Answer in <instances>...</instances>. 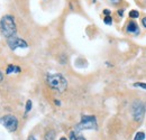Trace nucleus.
I'll return each mask as SVG.
<instances>
[{"instance_id": "f8f14e48", "label": "nucleus", "mask_w": 146, "mask_h": 140, "mask_svg": "<svg viewBox=\"0 0 146 140\" xmlns=\"http://www.w3.org/2000/svg\"><path fill=\"white\" fill-rule=\"evenodd\" d=\"M129 17L131 19H136L139 17V13L137 10H131V11H129Z\"/></svg>"}, {"instance_id": "6e6552de", "label": "nucleus", "mask_w": 146, "mask_h": 140, "mask_svg": "<svg viewBox=\"0 0 146 140\" xmlns=\"http://www.w3.org/2000/svg\"><path fill=\"white\" fill-rule=\"evenodd\" d=\"M14 72H16V73H19V72H20V69H19L18 66H15V65L10 64V65L7 67V70H6V73H7V74H11V73H14Z\"/></svg>"}, {"instance_id": "dca6fc26", "label": "nucleus", "mask_w": 146, "mask_h": 140, "mask_svg": "<svg viewBox=\"0 0 146 140\" xmlns=\"http://www.w3.org/2000/svg\"><path fill=\"white\" fill-rule=\"evenodd\" d=\"M110 3H112V5H117V3H119L120 2V0H109Z\"/></svg>"}, {"instance_id": "6ab92c4d", "label": "nucleus", "mask_w": 146, "mask_h": 140, "mask_svg": "<svg viewBox=\"0 0 146 140\" xmlns=\"http://www.w3.org/2000/svg\"><path fill=\"white\" fill-rule=\"evenodd\" d=\"M142 24H143V26L146 28V17H144L143 19H142Z\"/></svg>"}, {"instance_id": "9b49d317", "label": "nucleus", "mask_w": 146, "mask_h": 140, "mask_svg": "<svg viewBox=\"0 0 146 140\" xmlns=\"http://www.w3.org/2000/svg\"><path fill=\"white\" fill-rule=\"evenodd\" d=\"M145 139V133L143 131H139L136 133V136L134 137V140H144Z\"/></svg>"}, {"instance_id": "20e7f679", "label": "nucleus", "mask_w": 146, "mask_h": 140, "mask_svg": "<svg viewBox=\"0 0 146 140\" xmlns=\"http://www.w3.org/2000/svg\"><path fill=\"white\" fill-rule=\"evenodd\" d=\"M0 123L10 132H15L18 128V120L15 116L7 114L0 118Z\"/></svg>"}, {"instance_id": "39448f33", "label": "nucleus", "mask_w": 146, "mask_h": 140, "mask_svg": "<svg viewBox=\"0 0 146 140\" xmlns=\"http://www.w3.org/2000/svg\"><path fill=\"white\" fill-rule=\"evenodd\" d=\"M146 111V106L144 103L142 102H136L133 105V117L135 119V121L137 122H141L144 118V114H145Z\"/></svg>"}, {"instance_id": "ddd939ff", "label": "nucleus", "mask_w": 146, "mask_h": 140, "mask_svg": "<svg viewBox=\"0 0 146 140\" xmlns=\"http://www.w3.org/2000/svg\"><path fill=\"white\" fill-rule=\"evenodd\" d=\"M134 87H136V88H142L146 90V83H143V82H136L135 84H134Z\"/></svg>"}, {"instance_id": "f3484780", "label": "nucleus", "mask_w": 146, "mask_h": 140, "mask_svg": "<svg viewBox=\"0 0 146 140\" xmlns=\"http://www.w3.org/2000/svg\"><path fill=\"white\" fill-rule=\"evenodd\" d=\"M104 14H105L106 16H109V15H110V10H109V9H105V10H104Z\"/></svg>"}, {"instance_id": "aec40b11", "label": "nucleus", "mask_w": 146, "mask_h": 140, "mask_svg": "<svg viewBox=\"0 0 146 140\" xmlns=\"http://www.w3.org/2000/svg\"><path fill=\"white\" fill-rule=\"evenodd\" d=\"M2 80H3V75H2V73L0 72V82H1Z\"/></svg>"}, {"instance_id": "4468645a", "label": "nucleus", "mask_w": 146, "mask_h": 140, "mask_svg": "<svg viewBox=\"0 0 146 140\" xmlns=\"http://www.w3.org/2000/svg\"><path fill=\"white\" fill-rule=\"evenodd\" d=\"M31 110H32V101L28 100V101L26 102V113H28Z\"/></svg>"}, {"instance_id": "f03ea898", "label": "nucleus", "mask_w": 146, "mask_h": 140, "mask_svg": "<svg viewBox=\"0 0 146 140\" xmlns=\"http://www.w3.org/2000/svg\"><path fill=\"white\" fill-rule=\"evenodd\" d=\"M46 82L48 87L54 88L58 92H64L68 88V81L62 74H50L47 75Z\"/></svg>"}, {"instance_id": "1a4fd4ad", "label": "nucleus", "mask_w": 146, "mask_h": 140, "mask_svg": "<svg viewBox=\"0 0 146 140\" xmlns=\"http://www.w3.org/2000/svg\"><path fill=\"white\" fill-rule=\"evenodd\" d=\"M54 139H55V131L54 130H50L45 135V140H54Z\"/></svg>"}, {"instance_id": "0eeeda50", "label": "nucleus", "mask_w": 146, "mask_h": 140, "mask_svg": "<svg viewBox=\"0 0 146 140\" xmlns=\"http://www.w3.org/2000/svg\"><path fill=\"white\" fill-rule=\"evenodd\" d=\"M138 26H137V24L134 21V20H131V21H129L127 25V32L128 33H130V34H137L138 33Z\"/></svg>"}, {"instance_id": "7ed1b4c3", "label": "nucleus", "mask_w": 146, "mask_h": 140, "mask_svg": "<svg viewBox=\"0 0 146 140\" xmlns=\"http://www.w3.org/2000/svg\"><path fill=\"white\" fill-rule=\"evenodd\" d=\"M98 127L97 124V119L93 116H83L81 118V122L79 123L75 128L76 131L81 130H96Z\"/></svg>"}, {"instance_id": "9d476101", "label": "nucleus", "mask_w": 146, "mask_h": 140, "mask_svg": "<svg viewBox=\"0 0 146 140\" xmlns=\"http://www.w3.org/2000/svg\"><path fill=\"white\" fill-rule=\"evenodd\" d=\"M70 140H86L82 136H76L75 135V132L72 131L71 133H70Z\"/></svg>"}, {"instance_id": "f257e3e1", "label": "nucleus", "mask_w": 146, "mask_h": 140, "mask_svg": "<svg viewBox=\"0 0 146 140\" xmlns=\"http://www.w3.org/2000/svg\"><path fill=\"white\" fill-rule=\"evenodd\" d=\"M0 32L6 38H10L16 35L17 33V26L15 22V19L10 15H6L0 19Z\"/></svg>"}, {"instance_id": "a211bd4d", "label": "nucleus", "mask_w": 146, "mask_h": 140, "mask_svg": "<svg viewBox=\"0 0 146 140\" xmlns=\"http://www.w3.org/2000/svg\"><path fill=\"white\" fill-rule=\"evenodd\" d=\"M118 15L119 16H124V9H119L118 10Z\"/></svg>"}, {"instance_id": "4be33fe9", "label": "nucleus", "mask_w": 146, "mask_h": 140, "mask_svg": "<svg viewBox=\"0 0 146 140\" xmlns=\"http://www.w3.org/2000/svg\"><path fill=\"white\" fill-rule=\"evenodd\" d=\"M60 140H68V139L65 137H62V138H60Z\"/></svg>"}, {"instance_id": "2eb2a0df", "label": "nucleus", "mask_w": 146, "mask_h": 140, "mask_svg": "<svg viewBox=\"0 0 146 140\" xmlns=\"http://www.w3.org/2000/svg\"><path fill=\"white\" fill-rule=\"evenodd\" d=\"M104 21H105V24H107V25H111L112 24V19L110 16H106L105 19H104Z\"/></svg>"}, {"instance_id": "412c9836", "label": "nucleus", "mask_w": 146, "mask_h": 140, "mask_svg": "<svg viewBox=\"0 0 146 140\" xmlns=\"http://www.w3.org/2000/svg\"><path fill=\"white\" fill-rule=\"evenodd\" d=\"M28 140H36V138H35V137H33V136H31V137L28 138Z\"/></svg>"}, {"instance_id": "423d86ee", "label": "nucleus", "mask_w": 146, "mask_h": 140, "mask_svg": "<svg viewBox=\"0 0 146 140\" xmlns=\"http://www.w3.org/2000/svg\"><path fill=\"white\" fill-rule=\"evenodd\" d=\"M7 43H8V46L10 47V50H13V51H15L16 48H27L28 47L27 42H25L24 39L16 37V36L7 38Z\"/></svg>"}]
</instances>
